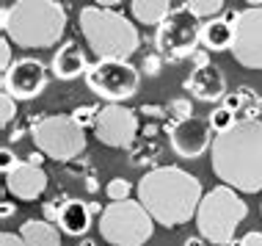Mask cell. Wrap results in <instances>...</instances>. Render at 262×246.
<instances>
[{
	"mask_svg": "<svg viewBox=\"0 0 262 246\" xmlns=\"http://www.w3.org/2000/svg\"><path fill=\"white\" fill-rule=\"evenodd\" d=\"M212 172L243 194L262 191V119H237L210 144Z\"/></svg>",
	"mask_w": 262,
	"mask_h": 246,
	"instance_id": "1",
	"label": "cell"
},
{
	"mask_svg": "<svg viewBox=\"0 0 262 246\" xmlns=\"http://www.w3.org/2000/svg\"><path fill=\"white\" fill-rule=\"evenodd\" d=\"M141 205L152 213L160 227L171 230L190 221L202 202V180L180 166H158L138 180Z\"/></svg>",
	"mask_w": 262,
	"mask_h": 246,
	"instance_id": "2",
	"label": "cell"
},
{
	"mask_svg": "<svg viewBox=\"0 0 262 246\" xmlns=\"http://www.w3.org/2000/svg\"><path fill=\"white\" fill-rule=\"evenodd\" d=\"M0 28L17 47L45 50L67 31V9L58 0H17L0 14Z\"/></svg>",
	"mask_w": 262,
	"mask_h": 246,
	"instance_id": "3",
	"label": "cell"
},
{
	"mask_svg": "<svg viewBox=\"0 0 262 246\" xmlns=\"http://www.w3.org/2000/svg\"><path fill=\"white\" fill-rule=\"evenodd\" d=\"M80 31L86 45L97 58H122L130 61V55L141 47L138 28L108 6H86L80 9Z\"/></svg>",
	"mask_w": 262,
	"mask_h": 246,
	"instance_id": "4",
	"label": "cell"
},
{
	"mask_svg": "<svg viewBox=\"0 0 262 246\" xmlns=\"http://www.w3.org/2000/svg\"><path fill=\"white\" fill-rule=\"evenodd\" d=\"M246 216H249V205L237 196V188L221 182L202 196L199 210H196V227L204 241L224 246L232 243L235 230L243 224Z\"/></svg>",
	"mask_w": 262,
	"mask_h": 246,
	"instance_id": "5",
	"label": "cell"
},
{
	"mask_svg": "<svg viewBox=\"0 0 262 246\" xmlns=\"http://www.w3.org/2000/svg\"><path fill=\"white\" fill-rule=\"evenodd\" d=\"M152 213L141 205V199L111 202L100 213V235L113 246H144L155 233Z\"/></svg>",
	"mask_w": 262,
	"mask_h": 246,
	"instance_id": "6",
	"label": "cell"
},
{
	"mask_svg": "<svg viewBox=\"0 0 262 246\" xmlns=\"http://www.w3.org/2000/svg\"><path fill=\"white\" fill-rule=\"evenodd\" d=\"M31 138L33 147L41 150L47 158L53 160H75L86 150V136H83V128L72 119V114H50V116H41L33 119L31 125Z\"/></svg>",
	"mask_w": 262,
	"mask_h": 246,
	"instance_id": "7",
	"label": "cell"
},
{
	"mask_svg": "<svg viewBox=\"0 0 262 246\" xmlns=\"http://www.w3.org/2000/svg\"><path fill=\"white\" fill-rule=\"evenodd\" d=\"M199 42H202V23L188 6L174 9L158 25V33H155V47L168 61L190 58L199 50Z\"/></svg>",
	"mask_w": 262,
	"mask_h": 246,
	"instance_id": "8",
	"label": "cell"
},
{
	"mask_svg": "<svg viewBox=\"0 0 262 246\" xmlns=\"http://www.w3.org/2000/svg\"><path fill=\"white\" fill-rule=\"evenodd\" d=\"M141 69L122 58H97L86 72V86L108 102H124L138 91Z\"/></svg>",
	"mask_w": 262,
	"mask_h": 246,
	"instance_id": "9",
	"label": "cell"
},
{
	"mask_svg": "<svg viewBox=\"0 0 262 246\" xmlns=\"http://www.w3.org/2000/svg\"><path fill=\"white\" fill-rule=\"evenodd\" d=\"M94 136L100 144L113 147V150L133 147V141L138 136V111L127 108L122 102L102 105L100 116H97V125H94Z\"/></svg>",
	"mask_w": 262,
	"mask_h": 246,
	"instance_id": "10",
	"label": "cell"
},
{
	"mask_svg": "<svg viewBox=\"0 0 262 246\" xmlns=\"http://www.w3.org/2000/svg\"><path fill=\"white\" fill-rule=\"evenodd\" d=\"M232 55L240 67L262 69V6H249L246 11H240Z\"/></svg>",
	"mask_w": 262,
	"mask_h": 246,
	"instance_id": "11",
	"label": "cell"
},
{
	"mask_svg": "<svg viewBox=\"0 0 262 246\" xmlns=\"http://www.w3.org/2000/svg\"><path fill=\"white\" fill-rule=\"evenodd\" d=\"M166 133L171 136V150L180 158H199L212 144L210 119H202V116L174 119L171 125H166Z\"/></svg>",
	"mask_w": 262,
	"mask_h": 246,
	"instance_id": "12",
	"label": "cell"
},
{
	"mask_svg": "<svg viewBox=\"0 0 262 246\" xmlns=\"http://www.w3.org/2000/svg\"><path fill=\"white\" fill-rule=\"evenodd\" d=\"M47 89V67L39 58H19L3 72V91L14 100H33Z\"/></svg>",
	"mask_w": 262,
	"mask_h": 246,
	"instance_id": "13",
	"label": "cell"
},
{
	"mask_svg": "<svg viewBox=\"0 0 262 246\" xmlns=\"http://www.w3.org/2000/svg\"><path fill=\"white\" fill-rule=\"evenodd\" d=\"M182 89L190 91V97H196L202 102H218L226 97V78H224L221 67H215V64L196 67L182 80Z\"/></svg>",
	"mask_w": 262,
	"mask_h": 246,
	"instance_id": "14",
	"label": "cell"
},
{
	"mask_svg": "<svg viewBox=\"0 0 262 246\" xmlns=\"http://www.w3.org/2000/svg\"><path fill=\"white\" fill-rule=\"evenodd\" d=\"M47 182H50V177H47L45 169L36 163H28V160H23L14 172L6 174V188L17 199H39L47 191Z\"/></svg>",
	"mask_w": 262,
	"mask_h": 246,
	"instance_id": "15",
	"label": "cell"
},
{
	"mask_svg": "<svg viewBox=\"0 0 262 246\" xmlns=\"http://www.w3.org/2000/svg\"><path fill=\"white\" fill-rule=\"evenodd\" d=\"M50 67H53V75L58 80H75V78H80V75H86L91 64L86 61V53H83L75 42H63L58 50H55Z\"/></svg>",
	"mask_w": 262,
	"mask_h": 246,
	"instance_id": "16",
	"label": "cell"
},
{
	"mask_svg": "<svg viewBox=\"0 0 262 246\" xmlns=\"http://www.w3.org/2000/svg\"><path fill=\"white\" fill-rule=\"evenodd\" d=\"M91 227V205L80 199H63L61 216H58V230L72 238L86 235Z\"/></svg>",
	"mask_w": 262,
	"mask_h": 246,
	"instance_id": "17",
	"label": "cell"
},
{
	"mask_svg": "<svg viewBox=\"0 0 262 246\" xmlns=\"http://www.w3.org/2000/svg\"><path fill=\"white\" fill-rule=\"evenodd\" d=\"M202 45L212 53L232 50V45H235V25L226 17H212L207 23H202Z\"/></svg>",
	"mask_w": 262,
	"mask_h": 246,
	"instance_id": "18",
	"label": "cell"
},
{
	"mask_svg": "<svg viewBox=\"0 0 262 246\" xmlns=\"http://www.w3.org/2000/svg\"><path fill=\"white\" fill-rule=\"evenodd\" d=\"M28 246H61V235L47 219H28L19 230Z\"/></svg>",
	"mask_w": 262,
	"mask_h": 246,
	"instance_id": "19",
	"label": "cell"
},
{
	"mask_svg": "<svg viewBox=\"0 0 262 246\" xmlns=\"http://www.w3.org/2000/svg\"><path fill=\"white\" fill-rule=\"evenodd\" d=\"M130 9H133V17H136L141 25H160L163 19L174 11L171 0H133Z\"/></svg>",
	"mask_w": 262,
	"mask_h": 246,
	"instance_id": "20",
	"label": "cell"
},
{
	"mask_svg": "<svg viewBox=\"0 0 262 246\" xmlns=\"http://www.w3.org/2000/svg\"><path fill=\"white\" fill-rule=\"evenodd\" d=\"M185 6L199 19H212L215 14H221L226 9V0H185Z\"/></svg>",
	"mask_w": 262,
	"mask_h": 246,
	"instance_id": "21",
	"label": "cell"
},
{
	"mask_svg": "<svg viewBox=\"0 0 262 246\" xmlns=\"http://www.w3.org/2000/svg\"><path fill=\"white\" fill-rule=\"evenodd\" d=\"M210 119V128L215 130V133H224V130H229L232 125L237 122V114L232 108H226V105H218V108H212V114L207 116Z\"/></svg>",
	"mask_w": 262,
	"mask_h": 246,
	"instance_id": "22",
	"label": "cell"
},
{
	"mask_svg": "<svg viewBox=\"0 0 262 246\" xmlns=\"http://www.w3.org/2000/svg\"><path fill=\"white\" fill-rule=\"evenodd\" d=\"M97 116H100V105H80V108L72 111V119L80 125L83 130H86V128H94V125H97Z\"/></svg>",
	"mask_w": 262,
	"mask_h": 246,
	"instance_id": "23",
	"label": "cell"
},
{
	"mask_svg": "<svg viewBox=\"0 0 262 246\" xmlns=\"http://www.w3.org/2000/svg\"><path fill=\"white\" fill-rule=\"evenodd\" d=\"M130 191H133V186H130V182H127L124 177H113V180L108 182V188H105V194H108L111 202L130 199Z\"/></svg>",
	"mask_w": 262,
	"mask_h": 246,
	"instance_id": "24",
	"label": "cell"
},
{
	"mask_svg": "<svg viewBox=\"0 0 262 246\" xmlns=\"http://www.w3.org/2000/svg\"><path fill=\"white\" fill-rule=\"evenodd\" d=\"M14 116H17V100H14L9 91H3V94H0V125L9 128Z\"/></svg>",
	"mask_w": 262,
	"mask_h": 246,
	"instance_id": "25",
	"label": "cell"
},
{
	"mask_svg": "<svg viewBox=\"0 0 262 246\" xmlns=\"http://www.w3.org/2000/svg\"><path fill=\"white\" fill-rule=\"evenodd\" d=\"M168 114L174 119H188V116H193V105H190L188 97H177V100L168 102Z\"/></svg>",
	"mask_w": 262,
	"mask_h": 246,
	"instance_id": "26",
	"label": "cell"
},
{
	"mask_svg": "<svg viewBox=\"0 0 262 246\" xmlns=\"http://www.w3.org/2000/svg\"><path fill=\"white\" fill-rule=\"evenodd\" d=\"M163 61H166V58H163L160 53H149V55H144V61H141V72L149 75V78H155V75H160Z\"/></svg>",
	"mask_w": 262,
	"mask_h": 246,
	"instance_id": "27",
	"label": "cell"
},
{
	"mask_svg": "<svg viewBox=\"0 0 262 246\" xmlns=\"http://www.w3.org/2000/svg\"><path fill=\"white\" fill-rule=\"evenodd\" d=\"M19 163H23V160H17V155H14L9 147H3V150H0V169H3V174L14 172V169H17Z\"/></svg>",
	"mask_w": 262,
	"mask_h": 246,
	"instance_id": "28",
	"label": "cell"
},
{
	"mask_svg": "<svg viewBox=\"0 0 262 246\" xmlns=\"http://www.w3.org/2000/svg\"><path fill=\"white\" fill-rule=\"evenodd\" d=\"M243 102H246L243 86H240V89L235 91V94H226V97H224V105H226V108H232L235 114H240V111H243Z\"/></svg>",
	"mask_w": 262,
	"mask_h": 246,
	"instance_id": "29",
	"label": "cell"
},
{
	"mask_svg": "<svg viewBox=\"0 0 262 246\" xmlns=\"http://www.w3.org/2000/svg\"><path fill=\"white\" fill-rule=\"evenodd\" d=\"M11 64H14V61H11V39L3 33V42H0V69L6 72Z\"/></svg>",
	"mask_w": 262,
	"mask_h": 246,
	"instance_id": "30",
	"label": "cell"
},
{
	"mask_svg": "<svg viewBox=\"0 0 262 246\" xmlns=\"http://www.w3.org/2000/svg\"><path fill=\"white\" fill-rule=\"evenodd\" d=\"M61 208H63V202H58V196H55V199H50V202H45V219L53 221V224H58Z\"/></svg>",
	"mask_w": 262,
	"mask_h": 246,
	"instance_id": "31",
	"label": "cell"
},
{
	"mask_svg": "<svg viewBox=\"0 0 262 246\" xmlns=\"http://www.w3.org/2000/svg\"><path fill=\"white\" fill-rule=\"evenodd\" d=\"M138 114H144V116H166L168 108H163V105H141Z\"/></svg>",
	"mask_w": 262,
	"mask_h": 246,
	"instance_id": "32",
	"label": "cell"
},
{
	"mask_svg": "<svg viewBox=\"0 0 262 246\" xmlns=\"http://www.w3.org/2000/svg\"><path fill=\"white\" fill-rule=\"evenodd\" d=\"M0 246H28L23 241V235H14V233H3L0 235Z\"/></svg>",
	"mask_w": 262,
	"mask_h": 246,
	"instance_id": "33",
	"label": "cell"
},
{
	"mask_svg": "<svg viewBox=\"0 0 262 246\" xmlns=\"http://www.w3.org/2000/svg\"><path fill=\"white\" fill-rule=\"evenodd\" d=\"M190 61H193V69L196 67H207L210 64V50L204 47V50H196L193 55H190Z\"/></svg>",
	"mask_w": 262,
	"mask_h": 246,
	"instance_id": "34",
	"label": "cell"
},
{
	"mask_svg": "<svg viewBox=\"0 0 262 246\" xmlns=\"http://www.w3.org/2000/svg\"><path fill=\"white\" fill-rule=\"evenodd\" d=\"M240 246H262V233H246L240 238Z\"/></svg>",
	"mask_w": 262,
	"mask_h": 246,
	"instance_id": "35",
	"label": "cell"
},
{
	"mask_svg": "<svg viewBox=\"0 0 262 246\" xmlns=\"http://www.w3.org/2000/svg\"><path fill=\"white\" fill-rule=\"evenodd\" d=\"M14 213H17V205H11V202H3V208H0V216H3V219H11Z\"/></svg>",
	"mask_w": 262,
	"mask_h": 246,
	"instance_id": "36",
	"label": "cell"
},
{
	"mask_svg": "<svg viewBox=\"0 0 262 246\" xmlns=\"http://www.w3.org/2000/svg\"><path fill=\"white\" fill-rule=\"evenodd\" d=\"M97 6H108V9H113V6H119L122 0H94Z\"/></svg>",
	"mask_w": 262,
	"mask_h": 246,
	"instance_id": "37",
	"label": "cell"
},
{
	"mask_svg": "<svg viewBox=\"0 0 262 246\" xmlns=\"http://www.w3.org/2000/svg\"><path fill=\"white\" fill-rule=\"evenodd\" d=\"M155 133H158V128H155V125H146V128H144V136H146V138H152Z\"/></svg>",
	"mask_w": 262,
	"mask_h": 246,
	"instance_id": "38",
	"label": "cell"
},
{
	"mask_svg": "<svg viewBox=\"0 0 262 246\" xmlns=\"http://www.w3.org/2000/svg\"><path fill=\"white\" fill-rule=\"evenodd\" d=\"M182 246H204V243H202V238H188Z\"/></svg>",
	"mask_w": 262,
	"mask_h": 246,
	"instance_id": "39",
	"label": "cell"
},
{
	"mask_svg": "<svg viewBox=\"0 0 262 246\" xmlns=\"http://www.w3.org/2000/svg\"><path fill=\"white\" fill-rule=\"evenodd\" d=\"M80 246H97V243H94V241H91V238H86V241H83Z\"/></svg>",
	"mask_w": 262,
	"mask_h": 246,
	"instance_id": "40",
	"label": "cell"
},
{
	"mask_svg": "<svg viewBox=\"0 0 262 246\" xmlns=\"http://www.w3.org/2000/svg\"><path fill=\"white\" fill-rule=\"evenodd\" d=\"M249 6H262V0H246Z\"/></svg>",
	"mask_w": 262,
	"mask_h": 246,
	"instance_id": "41",
	"label": "cell"
},
{
	"mask_svg": "<svg viewBox=\"0 0 262 246\" xmlns=\"http://www.w3.org/2000/svg\"><path fill=\"white\" fill-rule=\"evenodd\" d=\"M224 246H229V243H224Z\"/></svg>",
	"mask_w": 262,
	"mask_h": 246,
	"instance_id": "42",
	"label": "cell"
},
{
	"mask_svg": "<svg viewBox=\"0 0 262 246\" xmlns=\"http://www.w3.org/2000/svg\"><path fill=\"white\" fill-rule=\"evenodd\" d=\"M108 246H113V243H108Z\"/></svg>",
	"mask_w": 262,
	"mask_h": 246,
	"instance_id": "43",
	"label": "cell"
}]
</instances>
